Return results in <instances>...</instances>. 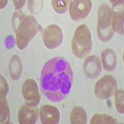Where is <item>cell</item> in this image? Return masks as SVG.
I'll use <instances>...</instances> for the list:
<instances>
[{"mask_svg":"<svg viewBox=\"0 0 124 124\" xmlns=\"http://www.w3.org/2000/svg\"><path fill=\"white\" fill-rule=\"evenodd\" d=\"M9 72L11 79L17 80L21 76L23 71V65L19 56L14 55L10 58L9 62Z\"/></svg>","mask_w":124,"mask_h":124,"instance_id":"cell-14","label":"cell"},{"mask_svg":"<svg viewBox=\"0 0 124 124\" xmlns=\"http://www.w3.org/2000/svg\"><path fill=\"white\" fill-rule=\"evenodd\" d=\"M73 81V71L68 61L63 57L57 56L50 60L42 70V91L47 99L54 102H60L68 96Z\"/></svg>","mask_w":124,"mask_h":124,"instance_id":"cell-1","label":"cell"},{"mask_svg":"<svg viewBox=\"0 0 124 124\" xmlns=\"http://www.w3.org/2000/svg\"><path fill=\"white\" fill-rule=\"evenodd\" d=\"M21 90L25 104L33 107L38 106L40 101V95L35 80L29 78L24 81Z\"/></svg>","mask_w":124,"mask_h":124,"instance_id":"cell-6","label":"cell"},{"mask_svg":"<svg viewBox=\"0 0 124 124\" xmlns=\"http://www.w3.org/2000/svg\"><path fill=\"white\" fill-rule=\"evenodd\" d=\"M112 4V26L114 31L124 35V1H110Z\"/></svg>","mask_w":124,"mask_h":124,"instance_id":"cell-9","label":"cell"},{"mask_svg":"<svg viewBox=\"0 0 124 124\" xmlns=\"http://www.w3.org/2000/svg\"><path fill=\"white\" fill-rule=\"evenodd\" d=\"M40 120L44 124H58L60 120V112L56 107L44 105L40 108Z\"/></svg>","mask_w":124,"mask_h":124,"instance_id":"cell-11","label":"cell"},{"mask_svg":"<svg viewBox=\"0 0 124 124\" xmlns=\"http://www.w3.org/2000/svg\"><path fill=\"white\" fill-rule=\"evenodd\" d=\"M117 122L111 116L106 114H97L94 115L91 120V124H113Z\"/></svg>","mask_w":124,"mask_h":124,"instance_id":"cell-17","label":"cell"},{"mask_svg":"<svg viewBox=\"0 0 124 124\" xmlns=\"http://www.w3.org/2000/svg\"><path fill=\"white\" fill-rule=\"evenodd\" d=\"M68 1L55 0L52 1V5L55 11L58 14H64L68 9Z\"/></svg>","mask_w":124,"mask_h":124,"instance_id":"cell-18","label":"cell"},{"mask_svg":"<svg viewBox=\"0 0 124 124\" xmlns=\"http://www.w3.org/2000/svg\"><path fill=\"white\" fill-rule=\"evenodd\" d=\"M91 34L85 24L79 25L75 30L71 42V49L76 57L85 58L92 50Z\"/></svg>","mask_w":124,"mask_h":124,"instance_id":"cell-3","label":"cell"},{"mask_svg":"<svg viewBox=\"0 0 124 124\" xmlns=\"http://www.w3.org/2000/svg\"><path fill=\"white\" fill-rule=\"evenodd\" d=\"M115 94H116L115 103H116V109L120 114H124V91L122 89H118L116 91Z\"/></svg>","mask_w":124,"mask_h":124,"instance_id":"cell-19","label":"cell"},{"mask_svg":"<svg viewBox=\"0 0 124 124\" xmlns=\"http://www.w3.org/2000/svg\"><path fill=\"white\" fill-rule=\"evenodd\" d=\"M70 122L73 124H85L87 122V115L83 107H74L70 114Z\"/></svg>","mask_w":124,"mask_h":124,"instance_id":"cell-15","label":"cell"},{"mask_svg":"<svg viewBox=\"0 0 124 124\" xmlns=\"http://www.w3.org/2000/svg\"><path fill=\"white\" fill-rule=\"evenodd\" d=\"M91 1L74 0L70 4V15L75 21L85 19L89 15L92 9Z\"/></svg>","mask_w":124,"mask_h":124,"instance_id":"cell-8","label":"cell"},{"mask_svg":"<svg viewBox=\"0 0 124 124\" xmlns=\"http://www.w3.org/2000/svg\"><path fill=\"white\" fill-rule=\"evenodd\" d=\"M43 41L48 49H55L62 44L63 40V32L60 27L55 24H51L43 32Z\"/></svg>","mask_w":124,"mask_h":124,"instance_id":"cell-7","label":"cell"},{"mask_svg":"<svg viewBox=\"0 0 124 124\" xmlns=\"http://www.w3.org/2000/svg\"><path fill=\"white\" fill-rule=\"evenodd\" d=\"M117 89V83L114 77L105 75L96 83L94 94L100 99H107L115 94Z\"/></svg>","mask_w":124,"mask_h":124,"instance_id":"cell-5","label":"cell"},{"mask_svg":"<svg viewBox=\"0 0 124 124\" xmlns=\"http://www.w3.org/2000/svg\"><path fill=\"white\" fill-rule=\"evenodd\" d=\"M17 117L21 124H34L38 119L37 109L27 105L23 106L20 108Z\"/></svg>","mask_w":124,"mask_h":124,"instance_id":"cell-12","label":"cell"},{"mask_svg":"<svg viewBox=\"0 0 124 124\" xmlns=\"http://www.w3.org/2000/svg\"><path fill=\"white\" fill-rule=\"evenodd\" d=\"M6 96L1 95V123L8 124L9 122V108L6 98Z\"/></svg>","mask_w":124,"mask_h":124,"instance_id":"cell-16","label":"cell"},{"mask_svg":"<svg viewBox=\"0 0 124 124\" xmlns=\"http://www.w3.org/2000/svg\"><path fill=\"white\" fill-rule=\"evenodd\" d=\"M83 70L86 76L91 79H95L98 77L102 70L99 57L96 55L87 57L84 62Z\"/></svg>","mask_w":124,"mask_h":124,"instance_id":"cell-10","label":"cell"},{"mask_svg":"<svg viewBox=\"0 0 124 124\" xmlns=\"http://www.w3.org/2000/svg\"><path fill=\"white\" fill-rule=\"evenodd\" d=\"M97 36L103 42L110 41L114 34L112 26V9L107 4L99 6L97 13Z\"/></svg>","mask_w":124,"mask_h":124,"instance_id":"cell-4","label":"cell"},{"mask_svg":"<svg viewBox=\"0 0 124 124\" xmlns=\"http://www.w3.org/2000/svg\"><path fill=\"white\" fill-rule=\"evenodd\" d=\"M102 62L105 70L112 71L116 68L117 64V55L111 48H106L101 54Z\"/></svg>","mask_w":124,"mask_h":124,"instance_id":"cell-13","label":"cell"},{"mask_svg":"<svg viewBox=\"0 0 124 124\" xmlns=\"http://www.w3.org/2000/svg\"><path fill=\"white\" fill-rule=\"evenodd\" d=\"M29 9L32 13L37 14L40 11L43 6V1H27Z\"/></svg>","mask_w":124,"mask_h":124,"instance_id":"cell-20","label":"cell"},{"mask_svg":"<svg viewBox=\"0 0 124 124\" xmlns=\"http://www.w3.org/2000/svg\"><path fill=\"white\" fill-rule=\"evenodd\" d=\"M13 24L17 23L13 27L16 31V44L20 50L25 48L32 39L39 31L40 25L36 19L32 16H25L21 13L14 19Z\"/></svg>","mask_w":124,"mask_h":124,"instance_id":"cell-2","label":"cell"},{"mask_svg":"<svg viewBox=\"0 0 124 124\" xmlns=\"http://www.w3.org/2000/svg\"><path fill=\"white\" fill-rule=\"evenodd\" d=\"M13 3H14L16 8L19 9H21L24 6L25 1H13Z\"/></svg>","mask_w":124,"mask_h":124,"instance_id":"cell-21","label":"cell"}]
</instances>
